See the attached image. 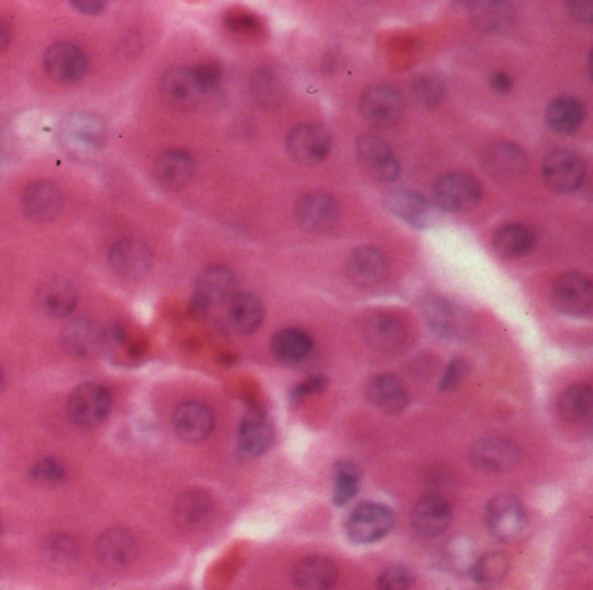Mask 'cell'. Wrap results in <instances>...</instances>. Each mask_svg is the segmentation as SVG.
<instances>
[{"label": "cell", "instance_id": "e0dca14e", "mask_svg": "<svg viewBox=\"0 0 593 590\" xmlns=\"http://www.w3.org/2000/svg\"><path fill=\"white\" fill-rule=\"evenodd\" d=\"M159 93L167 107L176 110L194 108L204 94L192 68H173L166 72L160 81Z\"/></svg>", "mask_w": 593, "mask_h": 590}, {"label": "cell", "instance_id": "ee69618b", "mask_svg": "<svg viewBox=\"0 0 593 590\" xmlns=\"http://www.w3.org/2000/svg\"><path fill=\"white\" fill-rule=\"evenodd\" d=\"M413 585V575L404 566H388L387 570L381 571L378 577V589L380 590H409Z\"/></svg>", "mask_w": 593, "mask_h": 590}, {"label": "cell", "instance_id": "7a4b0ae2", "mask_svg": "<svg viewBox=\"0 0 593 590\" xmlns=\"http://www.w3.org/2000/svg\"><path fill=\"white\" fill-rule=\"evenodd\" d=\"M550 300L564 316L588 317L593 309L592 281L581 272L562 274L552 286Z\"/></svg>", "mask_w": 593, "mask_h": 590}, {"label": "cell", "instance_id": "f6af8a7d", "mask_svg": "<svg viewBox=\"0 0 593 590\" xmlns=\"http://www.w3.org/2000/svg\"><path fill=\"white\" fill-rule=\"evenodd\" d=\"M192 70H194L195 79L199 82L202 93H209V91L220 88L221 81H223V70L216 61L200 63Z\"/></svg>", "mask_w": 593, "mask_h": 590}, {"label": "cell", "instance_id": "b9f144b4", "mask_svg": "<svg viewBox=\"0 0 593 590\" xmlns=\"http://www.w3.org/2000/svg\"><path fill=\"white\" fill-rule=\"evenodd\" d=\"M46 557L49 563L56 568H67L74 563L77 557V547L74 540L65 535H54L51 540H47Z\"/></svg>", "mask_w": 593, "mask_h": 590}, {"label": "cell", "instance_id": "3957f363", "mask_svg": "<svg viewBox=\"0 0 593 590\" xmlns=\"http://www.w3.org/2000/svg\"><path fill=\"white\" fill-rule=\"evenodd\" d=\"M237 295V279L227 267L214 265L204 270L195 284L192 298L194 316L204 317L218 303L230 302Z\"/></svg>", "mask_w": 593, "mask_h": 590}, {"label": "cell", "instance_id": "816d5d0a", "mask_svg": "<svg viewBox=\"0 0 593 590\" xmlns=\"http://www.w3.org/2000/svg\"><path fill=\"white\" fill-rule=\"evenodd\" d=\"M70 6L74 7L75 11L82 14H98L105 9V2H98V0H74L70 2Z\"/></svg>", "mask_w": 593, "mask_h": 590}, {"label": "cell", "instance_id": "7c38bea8", "mask_svg": "<svg viewBox=\"0 0 593 590\" xmlns=\"http://www.w3.org/2000/svg\"><path fill=\"white\" fill-rule=\"evenodd\" d=\"M108 260L115 274L126 281L145 279L154 265L152 249L138 239H122L115 242L110 249Z\"/></svg>", "mask_w": 593, "mask_h": 590}, {"label": "cell", "instance_id": "f907efd6", "mask_svg": "<svg viewBox=\"0 0 593 590\" xmlns=\"http://www.w3.org/2000/svg\"><path fill=\"white\" fill-rule=\"evenodd\" d=\"M227 25L235 32H240V30H253L258 25V21L249 14H234L228 18Z\"/></svg>", "mask_w": 593, "mask_h": 590}, {"label": "cell", "instance_id": "ac0fdd59", "mask_svg": "<svg viewBox=\"0 0 593 590\" xmlns=\"http://www.w3.org/2000/svg\"><path fill=\"white\" fill-rule=\"evenodd\" d=\"M63 194L60 187L51 182H37L28 185L21 197V209L28 220L37 223L53 222L63 211Z\"/></svg>", "mask_w": 593, "mask_h": 590}, {"label": "cell", "instance_id": "5bb4252c", "mask_svg": "<svg viewBox=\"0 0 593 590\" xmlns=\"http://www.w3.org/2000/svg\"><path fill=\"white\" fill-rule=\"evenodd\" d=\"M423 314L428 326L442 338H463L470 329L467 312L442 296H430L423 307Z\"/></svg>", "mask_w": 593, "mask_h": 590}, {"label": "cell", "instance_id": "74e56055", "mask_svg": "<svg viewBox=\"0 0 593 590\" xmlns=\"http://www.w3.org/2000/svg\"><path fill=\"white\" fill-rule=\"evenodd\" d=\"M593 411V392L590 385H573L560 396L559 413L566 422L578 423L587 420Z\"/></svg>", "mask_w": 593, "mask_h": 590}, {"label": "cell", "instance_id": "7bdbcfd3", "mask_svg": "<svg viewBox=\"0 0 593 590\" xmlns=\"http://www.w3.org/2000/svg\"><path fill=\"white\" fill-rule=\"evenodd\" d=\"M251 88L256 100L261 103H275L280 98V84L267 70H258L251 79Z\"/></svg>", "mask_w": 593, "mask_h": 590}, {"label": "cell", "instance_id": "836d02e7", "mask_svg": "<svg viewBox=\"0 0 593 590\" xmlns=\"http://www.w3.org/2000/svg\"><path fill=\"white\" fill-rule=\"evenodd\" d=\"M312 338L303 329L286 328L272 338L270 349L275 359L284 364L301 363L312 352Z\"/></svg>", "mask_w": 593, "mask_h": 590}, {"label": "cell", "instance_id": "30bf717a", "mask_svg": "<svg viewBox=\"0 0 593 590\" xmlns=\"http://www.w3.org/2000/svg\"><path fill=\"white\" fill-rule=\"evenodd\" d=\"M286 147L293 161L303 166H315L326 161L331 152V135L319 124H303L289 133Z\"/></svg>", "mask_w": 593, "mask_h": 590}, {"label": "cell", "instance_id": "4fadbf2b", "mask_svg": "<svg viewBox=\"0 0 593 590\" xmlns=\"http://www.w3.org/2000/svg\"><path fill=\"white\" fill-rule=\"evenodd\" d=\"M482 168L496 182H514L526 175L529 159L515 143H494L482 155Z\"/></svg>", "mask_w": 593, "mask_h": 590}, {"label": "cell", "instance_id": "e575fe53", "mask_svg": "<svg viewBox=\"0 0 593 590\" xmlns=\"http://www.w3.org/2000/svg\"><path fill=\"white\" fill-rule=\"evenodd\" d=\"M230 322L242 335H251L256 329L260 328L263 322V303L258 296L253 293H237L230 300V310H228Z\"/></svg>", "mask_w": 593, "mask_h": 590}, {"label": "cell", "instance_id": "8d00e7d4", "mask_svg": "<svg viewBox=\"0 0 593 590\" xmlns=\"http://www.w3.org/2000/svg\"><path fill=\"white\" fill-rule=\"evenodd\" d=\"M536 239L529 228L510 223L501 227L493 237V246L503 258H520L534 248Z\"/></svg>", "mask_w": 593, "mask_h": 590}, {"label": "cell", "instance_id": "7402d4cb", "mask_svg": "<svg viewBox=\"0 0 593 590\" xmlns=\"http://www.w3.org/2000/svg\"><path fill=\"white\" fill-rule=\"evenodd\" d=\"M61 345L70 356L89 359L100 354L105 345V335L96 322L89 319H74L63 329Z\"/></svg>", "mask_w": 593, "mask_h": 590}, {"label": "cell", "instance_id": "ba28073f", "mask_svg": "<svg viewBox=\"0 0 593 590\" xmlns=\"http://www.w3.org/2000/svg\"><path fill=\"white\" fill-rule=\"evenodd\" d=\"M355 154L362 169L376 182L394 183L400 164L387 141L376 135H362L355 141Z\"/></svg>", "mask_w": 593, "mask_h": 590}, {"label": "cell", "instance_id": "484cf974", "mask_svg": "<svg viewBox=\"0 0 593 590\" xmlns=\"http://www.w3.org/2000/svg\"><path fill=\"white\" fill-rule=\"evenodd\" d=\"M195 162L192 155L183 150H167L155 161L154 176L160 187L180 190L192 182Z\"/></svg>", "mask_w": 593, "mask_h": 590}, {"label": "cell", "instance_id": "9a60e30c", "mask_svg": "<svg viewBox=\"0 0 593 590\" xmlns=\"http://www.w3.org/2000/svg\"><path fill=\"white\" fill-rule=\"evenodd\" d=\"M44 68L47 75L54 81L72 84L86 75V54L80 51V47L70 42H56L53 46L47 47L44 54Z\"/></svg>", "mask_w": 593, "mask_h": 590}, {"label": "cell", "instance_id": "cb8c5ba5", "mask_svg": "<svg viewBox=\"0 0 593 590\" xmlns=\"http://www.w3.org/2000/svg\"><path fill=\"white\" fill-rule=\"evenodd\" d=\"M385 206L392 215L413 228H427L434 220L430 202L413 190H392L385 195Z\"/></svg>", "mask_w": 593, "mask_h": 590}, {"label": "cell", "instance_id": "277c9868", "mask_svg": "<svg viewBox=\"0 0 593 590\" xmlns=\"http://www.w3.org/2000/svg\"><path fill=\"white\" fill-rule=\"evenodd\" d=\"M486 526L500 542H515L526 531L527 516L524 505L514 495H498L486 507Z\"/></svg>", "mask_w": 593, "mask_h": 590}, {"label": "cell", "instance_id": "d6a6232c", "mask_svg": "<svg viewBox=\"0 0 593 590\" xmlns=\"http://www.w3.org/2000/svg\"><path fill=\"white\" fill-rule=\"evenodd\" d=\"M470 16L475 27L487 34H500L512 27L514 23V7L508 2H472Z\"/></svg>", "mask_w": 593, "mask_h": 590}, {"label": "cell", "instance_id": "681fc988", "mask_svg": "<svg viewBox=\"0 0 593 590\" xmlns=\"http://www.w3.org/2000/svg\"><path fill=\"white\" fill-rule=\"evenodd\" d=\"M569 13L573 16L576 21H585L590 23L593 18V6L592 2H569Z\"/></svg>", "mask_w": 593, "mask_h": 590}, {"label": "cell", "instance_id": "8992f818", "mask_svg": "<svg viewBox=\"0 0 593 590\" xmlns=\"http://www.w3.org/2000/svg\"><path fill=\"white\" fill-rule=\"evenodd\" d=\"M394 528L392 510L380 503H362L348 516L345 530L355 544H374Z\"/></svg>", "mask_w": 593, "mask_h": 590}, {"label": "cell", "instance_id": "7dc6e473", "mask_svg": "<svg viewBox=\"0 0 593 590\" xmlns=\"http://www.w3.org/2000/svg\"><path fill=\"white\" fill-rule=\"evenodd\" d=\"M470 373V364L465 361V359H454L449 363L447 366L446 371H444V375H442V380L439 383V389L444 390H453L460 385L463 380H465V376Z\"/></svg>", "mask_w": 593, "mask_h": 590}, {"label": "cell", "instance_id": "83f0119b", "mask_svg": "<svg viewBox=\"0 0 593 590\" xmlns=\"http://www.w3.org/2000/svg\"><path fill=\"white\" fill-rule=\"evenodd\" d=\"M77 300L79 298H77L74 284L63 277H53L42 282L37 293L40 309L44 310L47 316L56 317V319L72 316V312L77 307Z\"/></svg>", "mask_w": 593, "mask_h": 590}, {"label": "cell", "instance_id": "bcb514c9", "mask_svg": "<svg viewBox=\"0 0 593 590\" xmlns=\"http://www.w3.org/2000/svg\"><path fill=\"white\" fill-rule=\"evenodd\" d=\"M32 477L42 484L60 483L61 479L65 477V467L54 458H46L35 465Z\"/></svg>", "mask_w": 593, "mask_h": 590}, {"label": "cell", "instance_id": "c3c4849f", "mask_svg": "<svg viewBox=\"0 0 593 590\" xmlns=\"http://www.w3.org/2000/svg\"><path fill=\"white\" fill-rule=\"evenodd\" d=\"M327 380L324 376H315V378H310L307 382L300 383L296 389L293 390V397L296 403H300L303 401L305 397L312 396V394H317L320 390L326 389Z\"/></svg>", "mask_w": 593, "mask_h": 590}, {"label": "cell", "instance_id": "f5cc1de1", "mask_svg": "<svg viewBox=\"0 0 593 590\" xmlns=\"http://www.w3.org/2000/svg\"><path fill=\"white\" fill-rule=\"evenodd\" d=\"M491 88L496 91V93L500 94H508L514 88V81H512V77L510 75L505 74V72H496L491 77Z\"/></svg>", "mask_w": 593, "mask_h": 590}, {"label": "cell", "instance_id": "44dd1931", "mask_svg": "<svg viewBox=\"0 0 593 590\" xmlns=\"http://www.w3.org/2000/svg\"><path fill=\"white\" fill-rule=\"evenodd\" d=\"M468 456L475 469L498 474L514 467L519 460V450L507 439L487 437L474 444Z\"/></svg>", "mask_w": 593, "mask_h": 590}, {"label": "cell", "instance_id": "9f6ffc18", "mask_svg": "<svg viewBox=\"0 0 593 590\" xmlns=\"http://www.w3.org/2000/svg\"><path fill=\"white\" fill-rule=\"evenodd\" d=\"M0 530H2V523H0Z\"/></svg>", "mask_w": 593, "mask_h": 590}, {"label": "cell", "instance_id": "11a10c76", "mask_svg": "<svg viewBox=\"0 0 593 590\" xmlns=\"http://www.w3.org/2000/svg\"><path fill=\"white\" fill-rule=\"evenodd\" d=\"M6 389V373H4V369L0 366V392Z\"/></svg>", "mask_w": 593, "mask_h": 590}, {"label": "cell", "instance_id": "603a6c76", "mask_svg": "<svg viewBox=\"0 0 593 590\" xmlns=\"http://www.w3.org/2000/svg\"><path fill=\"white\" fill-rule=\"evenodd\" d=\"M214 427L213 411L200 403H185L173 415L174 434L185 443H200L211 436Z\"/></svg>", "mask_w": 593, "mask_h": 590}, {"label": "cell", "instance_id": "d6986e66", "mask_svg": "<svg viewBox=\"0 0 593 590\" xmlns=\"http://www.w3.org/2000/svg\"><path fill=\"white\" fill-rule=\"evenodd\" d=\"M453 519L451 505L439 495L420 498L411 512V526L421 538L440 537Z\"/></svg>", "mask_w": 593, "mask_h": 590}, {"label": "cell", "instance_id": "8fae6325", "mask_svg": "<svg viewBox=\"0 0 593 590\" xmlns=\"http://www.w3.org/2000/svg\"><path fill=\"white\" fill-rule=\"evenodd\" d=\"M543 178L548 187L559 194H571L581 187L585 180V164L580 155L571 150H555L543 161Z\"/></svg>", "mask_w": 593, "mask_h": 590}, {"label": "cell", "instance_id": "4316f807", "mask_svg": "<svg viewBox=\"0 0 593 590\" xmlns=\"http://www.w3.org/2000/svg\"><path fill=\"white\" fill-rule=\"evenodd\" d=\"M364 335L367 343L380 352H394L406 342L404 324L387 312H376L373 316L367 317Z\"/></svg>", "mask_w": 593, "mask_h": 590}, {"label": "cell", "instance_id": "9c48e42d", "mask_svg": "<svg viewBox=\"0 0 593 590\" xmlns=\"http://www.w3.org/2000/svg\"><path fill=\"white\" fill-rule=\"evenodd\" d=\"M360 114L374 128H392L404 115V100L388 86L367 89L360 98Z\"/></svg>", "mask_w": 593, "mask_h": 590}, {"label": "cell", "instance_id": "2e32d148", "mask_svg": "<svg viewBox=\"0 0 593 590\" xmlns=\"http://www.w3.org/2000/svg\"><path fill=\"white\" fill-rule=\"evenodd\" d=\"M338 215V202L334 201L333 195L326 192H310L303 195L294 208V216L300 227L308 232H326L336 223Z\"/></svg>", "mask_w": 593, "mask_h": 590}, {"label": "cell", "instance_id": "f35d334b", "mask_svg": "<svg viewBox=\"0 0 593 590\" xmlns=\"http://www.w3.org/2000/svg\"><path fill=\"white\" fill-rule=\"evenodd\" d=\"M508 559L501 552H487L480 556L472 566H470V575L475 582L480 585L500 584L503 578L507 577Z\"/></svg>", "mask_w": 593, "mask_h": 590}, {"label": "cell", "instance_id": "6da1fadb", "mask_svg": "<svg viewBox=\"0 0 593 590\" xmlns=\"http://www.w3.org/2000/svg\"><path fill=\"white\" fill-rule=\"evenodd\" d=\"M58 140L68 155L87 161L100 152L107 141V126L91 112H74L61 121Z\"/></svg>", "mask_w": 593, "mask_h": 590}, {"label": "cell", "instance_id": "ffe728a7", "mask_svg": "<svg viewBox=\"0 0 593 590\" xmlns=\"http://www.w3.org/2000/svg\"><path fill=\"white\" fill-rule=\"evenodd\" d=\"M96 556L110 570L129 568L138 556L136 538L124 528L107 530L96 542Z\"/></svg>", "mask_w": 593, "mask_h": 590}, {"label": "cell", "instance_id": "f546056e", "mask_svg": "<svg viewBox=\"0 0 593 590\" xmlns=\"http://www.w3.org/2000/svg\"><path fill=\"white\" fill-rule=\"evenodd\" d=\"M338 580L336 564L322 556H312L296 564L293 582L300 590H331Z\"/></svg>", "mask_w": 593, "mask_h": 590}, {"label": "cell", "instance_id": "60d3db41", "mask_svg": "<svg viewBox=\"0 0 593 590\" xmlns=\"http://www.w3.org/2000/svg\"><path fill=\"white\" fill-rule=\"evenodd\" d=\"M416 100L425 107H435L446 96V81L439 74H421L411 84Z\"/></svg>", "mask_w": 593, "mask_h": 590}, {"label": "cell", "instance_id": "ab89813d", "mask_svg": "<svg viewBox=\"0 0 593 590\" xmlns=\"http://www.w3.org/2000/svg\"><path fill=\"white\" fill-rule=\"evenodd\" d=\"M360 470L355 463L338 462L333 470V500L336 505H345L357 495Z\"/></svg>", "mask_w": 593, "mask_h": 590}, {"label": "cell", "instance_id": "db71d44e", "mask_svg": "<svg viewBox=\"0 0 593 590\" xmlns=\"http://www.w3.org/2000/svg\"><path fill=\"white\" fill-rule=\"evenodd\" d=\"M9 44H11V27L6 21L0 20V53L6 51Z\"/></svg>", "mask_w": 593, "mask_h": 590}, {"label": "cell", "instance_id": "f1b7e54d", "mask_svg": "<svg viewBox=\"0 0 593 590\" xmlns=\"http://www.w3.org/2000/svg\"><path fill=\"white\" fill-rule=\"evenodd\" d=\"M367 401L373 404L374 408L380 409L388 415H395L406 408L407 390L404 383L394 375H376L367 382Z\"/></svg>", "mask_w": 593, "mask_h": 590}, {"label": "cell", "instance_id": "52a82bcc", "mask_svg": "<svg viewBox=\"0 0 593 590\" xmlns=\"http://www.w3.org/2000/svg\"><path fill=\"white\" fill-rule=\"evenodd\" d=\"M482 199V190L474 176L447 173L434 185V201L447 213H465L474 209Z\"/></svg>", "mask_w": 593, "mask_h": 590}, {"label": "cell", "instance_id": "5b68a950", "mask_svg": "<svg viewBox=\"0 0 593 590\" xmlns=\"http://www.w3.org/2000/svg\"><path fill=\"white\" fill-rule=\"evenodd\" d=\"M70 420L84 427L93 429L107 420L112 411V397L105 387L98 383L80 385L72 392L67 404Z\"/></svg>", "mask_w": 593, "mask_h": 590}, {"label": "cell", "instance_id": "1f68e13d", "mask_svg": "<svg viewBox=\"0 0 593 590\" xmlns=\"http://www.w3.org/2000/svg\"><path fill=\"white\" fill-rule=\"evenodd\" d=\"M174 521L185 530H195L213 514V500L200 490L183 493L174 505Z\"/></svg>", "mask_w": 593, "mask_h": 590}, {"label": "cell", "instance_id": "d4e9b609", "mask_svg": "<svg viewBox=\"0 0 593 590\" xmlns=\"http://www.w3.org/2000/svg\"><path fill=\"white\" fill-rule=\"evenodd\" d=\"M347 275L359 288H374L387 275V260L380 249L362 246L348 256Z\"/></svg>", "mask_w": 593, "mask_h": 590}, {"label": "cell", "instance_id": "4dcf8cb0", "mask_svg": "<svg viewBox=\"0 0 593 590\" xmlns=\"http://www.w3.org/2000/svg\"><path fill=\"white\" fill-rule=\"evenodd\" d=\"M275 432L272 423L260 413L244 416L239 429V450L244 456H260L274 444Z\"/></svg>", "mask_w": 593, "mask_h": 590}, {"label": "cell", "instance_id": "d590c367", "mask_svg": "<svg viewBox=\"0 0 593 590\" xmlns=\"http://www.w3.org/2000/svg\"><path fill=\"white\" fill-rule=\"evenodd\" d=\"M545 117H547L548 126L554 131L560 135H571L580 128L585 117V108L581 105V101L573 96H559L554 101H550Z\"/></svg>", "mask_w": 593, "mask_h": 590}]
</instances>
